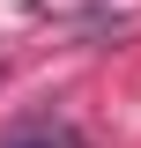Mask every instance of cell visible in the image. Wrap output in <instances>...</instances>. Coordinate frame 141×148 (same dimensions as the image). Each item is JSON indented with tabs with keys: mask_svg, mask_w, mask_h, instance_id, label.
<instances>
[{
	"mask_svg": "<svg viewBox=\"0 0 141 148\" xmlns=\"http://www.w3.org/2000/svg\"><path fill=\"white\" fill-rule=\"evenodd\" d=\"M15 148H82V141H74V133L59 126V133H30V141H15Z\"/></svg>",
	"mask_w": 141,
	"mask_h": 148,
	"instance_id": "1",
	"label": "cell"
}]
</instances>
